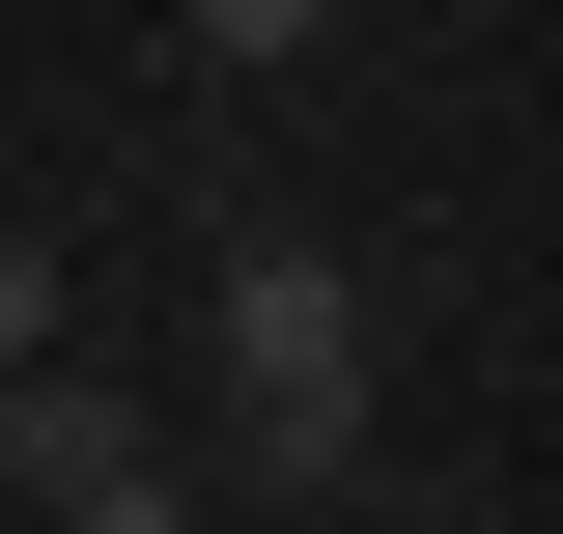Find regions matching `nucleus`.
<instances>
[{
  "instance_id": "1",
  "label": "nucleus",
  "mask_w": 563,
  "mask_h": 534,
  "mask_svg": "<svg viewBox=\"0 0 563 534\" xmlns=\"http://www.w3.org/2000/svg\"><path fill=\"white\" fill-rule=\"evenodd\" d=\"M225 422H254L282 478L366 450V281L339 254H225Z\"/></svg>"
},
{
  "instance_id": "2",
  "label": "nucleus",
  "mask_w": 563,
  "mask_h": 534,
  "mask_svg": "<svg viewBox=\"0 0 563 534\" xmlns=\"http://www.w3.org/2000/svg\"><path fill=\"white\" fill-rule=\"evenodd\" d=\"M0 478H29V507H85V534H169V422L85 394V366H0Z\"/></svg>"
},
{
  "instance_id": "3",
  "label": "nucleus",
  "mask_w": 563,
  "mask_h": 534,
  "mask_svg": "<svg viewBox=\"0 0 563 534\" xmlns=\"http://www.w3.org/2000/svg\"><path fill=\"white\" fill-rule=\"evenodd\" d=\"M0 366H57V254H29V225H0Z\"/></svg>"
},
{
  "instance_id": "4",
  "label": "nucleus",
  "mask_w": 563,
  "mask_h": 534,
  "mask_svg": "<svg viewBox=\"0 0 563 534\" xmlns=\"http://www.w3.org/2000/svg\"><path fill=\"white\" fill-rule=\"evenodd\" d=\"M198 57H310V0H198Z\"/></svg>"
}]
</instances>
